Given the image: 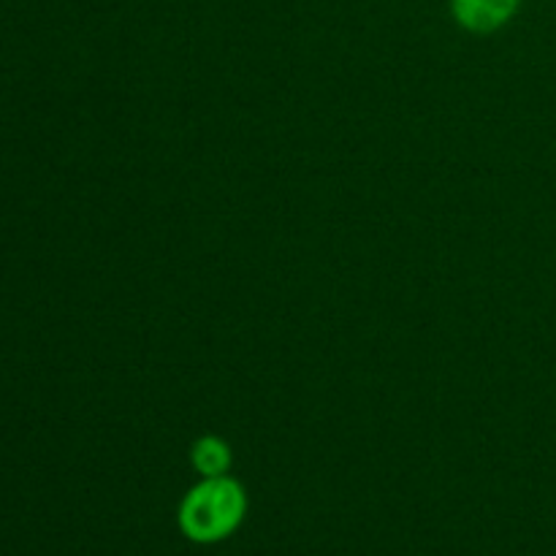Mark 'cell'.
Wrapping results in <instances>:
<instances>
[{
  "label": "cell",
  "mask_w": 556,
  "mask_h": 556,
  "mask_svg": "<svg viewBox=\"0 0 556 556\" xmlns=\"http://www.w3.org/2000/svg\"><path fill=\"white\" fill-rule=\"evenodd\" d=\"M248 514V494L233 478H204L179 505V530L193 543H217L239 530Z\"/></svg>",
  "instance_id": "1"
},
{
  "label": "cell",
  "mask_w": 556,
  "mask_h": 556,
  "mask_svg": "<svg viewBox=\"0 0 556 556\" xmlns=\"http://www.w3.org/2000/svg\"><path fill=\"white\" fill-rule=\"evenodd\" d=\"M456 22L470 33H494L514 20L519 0H451Z\"/></svg>",
  "instance_id": "2"
},
{
  "label": "cell",
  "mask_w": 556,
  "mask_h": 556,
  "mask_svg": "<svg viewBox=\"0 0 556 556\" xmlns=\"http://www.w3.org/2000/svg\"><path fill=\"white\" fill-rule=\"evenodd\" d=\"M190 462L201 472V478H220L231 467V448H228L226 440L204 434L190 448Z\"/></svg>",
  "instance_id": "3"
}]
</instances>
